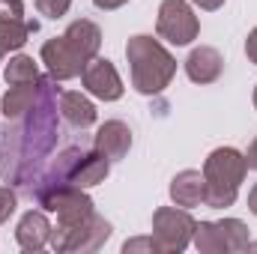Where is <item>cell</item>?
I'll list each match as a JSON object with an SVG mask.
<instances>
[{
	"mask_svg": "<svg viewBox=\"0 0 257 254\" xmlns=\"http://www.w3.org/2000/svg\"><path fill=\"white\" fill-rule=\"evenodd\" d=\"M194 245L200 251L221 254V251H248L251 236L248 227L239 218H224V221H200L194 224Z\"/></svg>",
	"mask_w": 257,
	"mask_h": 254,
	"instance_id": "5b68a950",
	"label": "cell"
},
{
	"mask_svg": "<svg viewBox=\"0 0 257 254\" xmlns=\"http://www.w3.org/2000/svg\"><path fill=\"white\" fill-rule=\"evenodd\" d=\"M111 236V224L99 215H93L84 227H78L75 233H69L63 242L57 245V251H96L105 239Z\"/></svg>",
	"mask_w": 257,
	"mask_h": 254,
	"instance_id": "30bf717a",
	"label": "cell"
},
{
	"mask_svg": "<svg viewBox=\"0 0 257 254\" xmlns=\"http://www.w3.org/2000/svg\"><path fill=\"white\" fill-rule=\"evenodd\" d=\"M69 6H72V0H36V9L45 18H60L69 12Z\"/></svg>",
	"mask_w": 257,
	"mask_h": 254,
	"instance_id": "d6986e66",
	"label": "cell"
},
{
	"mask_svg": "<svg viewBox=\"0 0 257 254\" xmlns=\"http://www.w3.org/2000/svg\"><path fill=\"white\" fill-rule=\"evenodd\" d=\"M93 147H96L108 162H117V159H123V156H126L128 147H132V132H128L126 123L111 120V123L99 126L96 138H93Z\"/></svg>",
	"mask_w": 257,
	"mask_h": 254,
	"instance_id": "8fae6325",
	"label": "cell"
},
{
	"mask_svg": "<svg viewBox=\"0 0 257 254\" xmlns=\"http://www.w3.org/2000/svg\"><path fill=\"white\" fill-rule=\"evenodd\" d=\"M51 230H54V227L48 224L45 212L30 209V212H24V218L18 221L15 239H18V245H21L24 251H39V248H45V245L51 242Z\"/></svg>",
	"mask_w": 257,
	"mask_h": 254,
	"instance_id": "9c48e42d",
	"label": "cell"
},
{
	"mask_svg": "<svg viewBox=\"0 0 257 254\" xmlns=\"http://www.w3.org/2000/svg\"><path fill=\"white\" fill-rule=\"evenodd\" d=\"M81 81H84V87H87L96 99H102V102H117V99L123 96V81H120V75H117V69H114L111 60L93 57L90 63L84 66Z\"/></svg>",
	"mask_w": 257,
	"mask_h": 254,
	"instance_id": "ba28073f",
	"label": "cell"
},
{
	"mask_svg": "<svg viewBox=\"0 0 257 254\" xmlns=\"http://www.w3.org/2000/svg\"><path fill=\"white\" fill-rule=\"evenodd\" d=\"M156 33L162 39H168L171 45H189L200 33V21L194 15V9L186 0H165L159 6V21H156Z\"/></svg>",
	"mask_w": 257,
	"mask_h": 254,
	"instance_id": "52a82bcc",
	"label": "cell"
},
{
	"mask_svg": "<svg viewBox=\"0 0 257 254\" xmlns=\"http://www.w3.org/2000/svg\"><path fill=\"white\" fill-rule=\"evenodd\" d=\"M248 248H254V251H257V242H251V245H248Z\"/></svg>",
	"mask_w": 257,
	"mask_h": 254,
	"instance_id": "4316f807",
	"label": "cell"
},
{
	"mask_svg": "<svg viewBox=\"0 0 257 254\" xmlns=\"http://www.w3.org/2000/svg\"><path fill=\"white\" fill-rule=\"evenodd\" d=\"M99 45H102V30L93 21L81 18L69 24L63 36H54L42 45V60L48 66L51 78L69 81V78H78L84 66L99 54Z\"/></svg>",
	"mask_w": 257,
	"mask_h": 254,
	"instance_id": "7a4b0ae2",
	"label": "cell"
},
{
	"mask_svg": "<svg viewBox=\"0 0 257 254\" xmlns=\"http://www.w3.org/2000/svg\"><path fill=\"white\" fill-rule=\"evenodd\" d=\"M194 221L186 209L162 206L153 215V239L159 251H183L194 236Z\"/></svg>",
	"mask_w": 257,
	"mask_h": 254,
	"instance_id": "8992f818",
	"label": "cell"
},
{
	"mask_svg": "<svg viewBox=\"0 0 257 254\" xmlns=\"http://www.w3.org/2000/svg\"><path fill=\"white\" fill-rule=\"evenodd\" d=\"M248 171V159L233 150V147H218L209 153V159L203 162V180H206V194L203 203L212 209H224L236 200L239 186L245 180Z\"/></svg>",
	"mask_w": 257,
	"mask_h": 254,
	"instance_id": "277c9868",
	"label": "cell"
},
{
	"mask_svg": "<svg viewBox=\"0 0 257 254\" xmlns=\"http://www.w3.org/2000/svg\"><path fill=\"white\" fill-rule=\"evenodd\" d=\"M203 194H206V180L200 171H183L171 183V197L183 209H192L197 203H203Z\"/></svg>",
	"mask_w": 257,
	"mask_h": 254,
	"instance_id": "4fadbf2b",
	"label": "cell"
},
{
	"mask_svg": "<svg viewBox=\"0 0 257 254\" xmlns=\"http://www.w3.org/2000/svg\"><path fill=\"white\" fill-rule=\"evenodd\" d=\"M108 159L96 150V147H90L84 156H81V162L75 165V171H72V177H69V183L72 186H78V189H90V186H96V183H102L105 177H108Z\"/></svg>",
	"mask_w": 257,
	"mask_h": 254,
	"instance_id": "5bb4252c",
	"label": "cell"
},
{
	"mask_svg": "<svg viewBox=\"0 0 257 254\" xmlns=\"http://www.w3.org/2000/svg\"><path fill=\"white\" fill-rule=\"evenodd\" d=\"M60 93L57 78L39 75L36 102L0 132V177L27 194L60 141Z\"/></svg>",
	"mask_w": 257,
	"mask_h": 254,
	"instance_id": "6da1fadb",
	"label": "cell"
},
{
	"mask_svg": "<svg viewBox=\"0 0 257 254\" xmlns=\"http://www.w3.org/2000/svg\"><path fill=\"white\" fill-rule=\"evenodd\" d=\"M36 93H39V81H33V84H12L9 93L3 96V117L6 120H18L36 102Z\"/></svg>",
	"mask_w": 257,
	"mask_h": 254,
	"instance_id": "e0dca14e",
	"label": "cell"
},
{
	"mask_svg": "<svg viewBox=\"0 0 257 254\" xmlns=\"http://www.w3.org/2000/svg\"><path fill=\"white\" fill-rule=\"evenodd\" d=\"M6 84L12 87V84H33V81H39V69L33 63V57H27V54H18V57H12L9 63H6Z\"/></svg>",
	"mask_w": 257,
	"mask_h": 254,
	"instance_id": "ac0fdd59",
	"label": "cell"
},
{
	"mask_svg": "<svg viewBox=\"0 0 257 254\" xmlns=\"http://www.w3.org/2000/svg\"><path fill=\"white\" fill-rule=\"evenodd\" d=\"M15 203H18V200H15V194L6 189V186H0V224L15 212Z\"/></svg>",
	"mask_w": 257,
	"mask_h": 254,
	"instance_id": "ffe728a7",
	"label": "cell"
},
{
	"mask_svg": "<svg viewBox=\"0 0 257 254\" xmlns=\"http://www.w3.org/2000/svg\"><path fill=\"white\" fill-rule=\"evenodd\" d=\"M126 57L132 66V84L144 96L162 93L177 72V60L153 36H132L126 45Z\"/></svg>",
	"mask_w": 257,
	"mask_h": 254,
	"instance_id": "3957f363",
	"label": "cell"
},
{
	"mask_svg": "<svg viewBox=\"0 0 257 254\" xmlns=\"http://www.w3.org/2000/svg\"><path fill=\"white\" fill-rule=\"evenodd\" d=\"M221 69H224V57L215 48H209V45L194 48L192 54H189V60H186V75L192 78L194 84H212V81H218Z\"/></svg>",
	"mask_w": 257,
	"mask_h": 254,
	"instance_id": "7c38bea8",
	"label": "cell"
},
{
	"mask_svg": "<svg viewBox=\"0 0 257 254\" xmlns=\"http://www.w3.org/2000/svg\"><path fill=\"white\" fill-rule=\"evenodd\" d=\"M192 3H197L200 9H218V6H221L224 0H192Z\"/></svg>",
	"mask_w": 257,
	"mask_h": 254,
	"instance_id": "603a6c76",
	"label": "cell"
},
{
	"mask_svg": "<svg viewBox=\"0 0 257 254\" xmlns=\"http://www.w3.org/2000/svg\"><path fill=\"white\" fill-rule=\"evenodd\" d=\"M99 9H117V6H123L126 0H93Z\"/></svg>",
	"mask_w": 257,
	"mask_h": 254,
	"instance_id": "7402d4cb",
	"label": "cell"
},
{
	"mask_svg": "<svg viewBox=\"0 0 257 254\" xmlns=\"http://www.w3.org/2000/svg\"><path fill=\"white\" fill-rule=\"evenodd\" d=\"M245 159H248V168H254L257 171V141L248 147V156H245Z\"/></svg>",
	"mask_w": 257,
	"mask_h": 254,
	"instance_id": "cb8c5ba5",
	"label": "cell"
},
{
	"mask_svg": "<svg viewBox=\"0 0 257 254\" xmlns=\"http://www.w3.org/2000/svg\"><path fill=\"white\" fill-rule=\"evenodd\" d=\"M60 117L72 129H87L96 123V108L81 93H60Z\"/></svg>",
	"mask_w": 257,
	"mask_h": 254,
	"instance_id": "9a60e30c",
	"label": "cell"
},
{
	"mask_svg": "<svg viewBox=\"0 0 257 254\" xmlns=\"http://www.w3.org/2000/svg\"><path fill=\"white\" fill-rule=\"evenodd\" d=\"M248 209H251V212L257 215V186H254L251 191H248Z\"/></svg>",
	"mask_w": 257,
	"mask_h": 254,
	"instance_id": "d4e9b609",
	"label": "cell"
},
{
	"mask_svg": "<svg viewBox=\"0 0 257 254\" xmlns=\"http://www.w3.org/2000/svg\"><path fill=\"white\" fill-rule=\"evenodd\" d=\"M254 108H257V87H254Z\"/></svg>",
	"mask_w": 257,
	"mask_h": 254,
	"instance_id": "484cf974",
	"label": "cell"
},
{
	"mask_svg": "<svg viewBox=\"0 0 257 254\" xmlns=\"http://www.w3.org/2000/svg\"><path fill=\"white\" fill-rule=\"evenodd\" d=\"M245 54H248L251 63H257V27L248 33V39H245Z\"/></svg>",
	"mask_w": 257,
	"mask_h": 254,
	"instance_id": "44dd1931",
	"label": "cell"
},
{
	"mask_svg": "<svg viewBox=\"0 0 257 254\" xmlns=\"http://www.w3.org/2000/svg\"><path fill=\"white\" fill-rule=\"evenodd\" d=\"M39 24L30 18H3L0 15V60L6 51H18L30 33H36Z\"/></svg>",
	"mask_w": 257,
	"mask_h": 254,
	"instance_id": "2e32d148",
	"label": "cell"
}]
</instances>
